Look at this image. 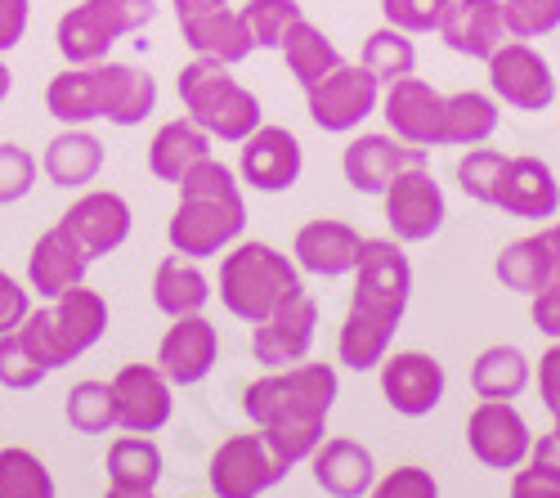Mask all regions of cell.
I'll list each match as a JSON object with an SVG mask.
<instances>
[{
  "mask_svg": "<svg viewBox=\"0 0 560 498\" xmlns=\"http://www.w3.org/2000/svg\"><path fill=\"white\" fill-rule=\"evenodd\" d=\"M337 395H341L337 369L305 364L301 359L292 369H269L265 378H256L243 395V409L273 454L288 467H296V463L314 459V449L323 444Z\"/></svg>",
  "mask_w": 560,
  "mask_h": 498,
  "instance_id": "1",
  "label": "cell"
},
{
  "mask_svg": "<svg viewBox=\"0 0 560 498\" xmlns=\"http://www.w3.org/2000/svg\"><path fill=\"white\" fill-rule=\"evenodd\" d=\"M179 207L166 224V239L179 256L189 260H207L229 252L247 230V202H243V185L224 162L202 158L189 175L179 179Z\"/></svg>",
  "mask_w": 560,
  "mask_h": 498,
  "instance_id": "2",
  "label": "cell"
},
{
  "mask_svg": "<svg viewBox=\"0 0 560 498\" xmlns=\"http://www.w3.org/2000/svg\"><path fill=\"white\" fill-rule=\"evenodd\" d=\"M215 292H220V305L243 324H260L269 314L283 305L288 297L301 292V265L288 260L278 247L269 243H233L220 260V279H215Z\"/></svg>",
  "mask_w": 560,
  "mask_h": 498,
  "instance_id": "3",
  "label": "cell"
},
{
  "mask_svg": "<svg viewBox=\"0 0 560 498\" xmlns=\"http://www.w3.org/2000/svg\"><path fill=\"white\" fill-rule=\"evenodd\" d=\"M104 333H108V301L100 292H90L85 283L55 297V305L27 310V320L19 324L23 346L36 355V364L45 373L81 359L90 346H100Z\"/></svg>",
  "mask_w": 560,
  "mask_h": 498,
  "instance_id": "4",
  "label": "cell"
},
{
  "mask_svg": "<svg viewBox=\"0 0 560 498\" xmlns=\"http://www.w3.org/2000/svg\"><path fill=\"white\" fill-rule=\"evenodd\" d=\"M179 104L211 140L220 144H243L247 135L265 121L260 100L215 59H198L179 68Z\"/></svg>",
  "mask_w": 560,
  "mask_h": 498,
  "instance_id": "5",
  "label": "cell"
},
{
  "mask_svg": "<svg viewBox=\"0 0 560 498\" xmlns=\"http://www.w3.org/2000/svg\"><path fill=\"white\" fill-rule=\"evenodd\" d=\"M153 19H158L153 0H81V5H72L59 19L55 45H59V55L72 68L104 63L108 50H113L121 36L144 32Z\"/></svg>",
  "mask_w": 560,
  "mask_h": 498,
  "instance_id": "6",
  "label": "cell"
},
{
  "mask_svg": "<svg viewBox=\"0 0 560 498\" xmlns=\"http://www.w3.org/2000/svg\"><path fill=\"white\" fill-rule=\"evenodd\" d=\"M408 301H412V265L404 256V243L399 239H363L359 265H354L350 310L399 328Z\"/></svg>",
  "mask_w": 560,
  "mask_h": 498,
  "instance_id": "7",
  "label": "cell"
},
{
  "mask_svg": "<svg viewBox=\"0 0 560 498\" xmlns=\"http://www.w3.org/2000/svg\"><path fill=\"white\" fill-rule=\"evenodd\" d=\"M305 108L318 130L350 135L382 108V81L363 63H337L328 77L305 90Z\"/></svg>",
  "mask_w": 560,
  "mask_h": 498,
  "instance_id": "8",
  "label": "cell"
},
{
  "mask_svg": "<svg viewBox=\"0 0 560 498\" xmlns=\"http://www.w3.org/2000/svg\"><path fill=\"white\" fill-rule=\"evenodd\" d=\"M485 68H489V90L498 104L516 108V113H542L556 104V72L529 40L506 36L485 59Z\"/></svg>",
  "mask_w": 560,
  "mask_h": 498,
  "instance_id": "9",
  "label": "cell"
},
{
  "mask_svg": "<svg viewBox=\"0 0 560 498\" xmlns=\"http://www.w3.org/2000/svg\"><path fill=\"white\" fill-rule=\"evenodd\" d=\"M466 444L489 472H516L534 454V431L511 399H480L466 418Z\"/></svg>",
  "mask_w": 560,
  "mask_h": 498,
  "instance_id": "10",
  "label": "cell"
},
{
  "mask_svg": "<svg viewBox=\"0 0 560 498\" xmlns=\"http://www.w3.org/2000/svg\"><path fill=\"white\" fill-rule=\"evenodd\" d=\"M292 467L265 444V436H229L207 467V480L215 489V498H260L265 489H273Z\"/></svg>",
  "mask_w": 560,
  "mask_h": 498,
  "instance_id": "11",
  "label": "cell"
},
{
  "mask_svg": "<svg viewBox=\"0 0 560 498\" xmlns=\"http://www.w3.org/2000/svg\"><path fill=\"white\" fill-rule=\"evenodd\" d=\"M386 202V224L399 243H431L444 220H448V202H444V189L435 185V175L422 166H408L390 179V189L382 194Z\"/></svg>",
  "mask_w": 560,
  "mask_h": 498,
  "instance_id": "12",
  "label": "cell"
},
{
  "mask_svg": "<svg viewBox=\"0 0 560 498\" xmlns=\"http://www.w3.org/2000/svg\"><path fill=\"white\" fill-rule=\"evenodd\" d=\"M382 117L395 140L412 149H448L444 130V95L422 77H399L382 90Z\"/></svg>",
  "mask_w": 560,
  "mask_h": 498,
  "instance_id": "13",
  "label": "cell"
},
{
  "mask_svg": "<svg viewBox=\"0 0 560 498\" xmlns=\"http://www.w3.org/2000/svg\"><path fill=\"white\" fill-rule=\"evenodd\" d=\"M314 333H318V305L301 288L296 297H288L283 305H278L269 320H260L252 328L256 364H265V369H292V364H301V359L310 355V346H314Z\"/></svg>",
  "mask_w": 560,
  "mask_h": 498,
  "instance_id": "14",
  "label": "cell"
},
{
  "mask_svg": "<svg viewBox=\"0 0 560 498\" xmlns=\"http://www.w3.org/2000/svg\"><path fill=\"white\" fill-rule=\"evenodd\" d=\"M444 364L427 350H395L382 359V395L399 418H427L444 399Z\"/></svg>",
  "mask_w": 560,
  "mask_h": 498,
  "instance_id": "15",
  "label": "cell"
},
{
  "mask_svg": "<svg viewBox=\"0 0 560 498\" xmlns=\"http://www.w3.org/2000/svg\"><path fill=\"white\" fill-rule=\"evenodd\" d=\"M305 171V153H301V140L288 130V126H256L247 140H243V153H238V175L243 185H252L256 194H283L292 189Z\"/></svg>",
  "mask_w": 560,
  "mask_h": 498,
  "instance_id": "16",
  "label": "cell"
},
{
  "mask_svg": "<svg viewBox=\"0 0 560 498\" xmlns=\"http://www.w3.org/2000/svg\"><path fill=\"white\" fill-rule=\"evenodd\" d=\"M422 162H427V149H412V144L395 140V135H354L341 153V175L354 194L382 198L399 171L422 166Z\"/></svg>",
  "mask_w": 560,
  "mask_h": 498,
  "instance_id": "17",
  "label": "cell"
},
{
  "mask_svg": "<svg viewBox=\"0 0 560 498\" xmlns=\"http://www.w3.org/2000/svg\"><path fill=\"white\" fill-rule=\"evenodd\" d=\"M113 399H117V427L130 436H153L171 422V382L158 364H126L113 378Z\"/></svg>",
  "mask_w": 560,
  "mask_h": 498,
  "instance_id": "18",
  "label": "cell"
},
{
  "mask_svg": "<svg viewBox=\"0 0 560 498\" xmlns=\"http://www.w3.org/2000/svg\"><path fill=\"white\" fill-rule=\"evenodd\" d=\"M59 224L81 243V252H85L90 260H100V256L117 252V247L130 239L135 216H130V202H126L121 194H113V189H90V194H81V198L63 211Z\"/></svg>",
  "mask_w": 560,
  "mask_h": 498,
  "instance_id": "19",
  "label": "cell"
},
{
  "mask_svg": "<svg viewBox=\"0 0 560 498\" xmlns=\"http://www.w3.org/2000/svg\"><path fill=\"white\" fill-rule=\"evenodd\" d=\"M220 359V337L215 324L202 320V314H184V320H171L162 346H158V369L166 373L171 386H198Z\"/></svg>",
  "mask_w": 560,
  "mask_h": 498,
  "instance_id": "20",
  "label": "cell"
},
{
  "mask_svg": "<svg viewBox=\"0 0 560 498\" xmlns=\"http://www.w3.org/2000/svg\"><path fill=\"white\" fill-rule=\"evenodd\" d=\"M493 207L521 220H556L560 211V179L542 158H506Z\"/></svg>",
  "mask_w": 560,
  "mask_h": 498,
  "instance_id": "21",
  "label": "cell"
},
{
  "mask_svg": "<svg viewBox=\"0 0 560 498\" xmlns=\"http://www.w3.org/2000/svg\"><path fill=\"white\" fill-rule=\"evenodd\" d=\"M359 230L346 220H310L296 230V243H292V256L305 275L314 279H341V275H354L359 265Z\"/></svg>",
  "mask_w": 560,
  "mask_h": 498,
  "instance_id": "22",
  "label": "cell"
},
{
  "mask_svg": "<svg viewBox=\"0 0 560 498\" xmlns=\"http://www.w3.org/2000/svg\"><path fill=\"white\" fill-rule=\"evenodd\" d=\"M85 269H90V256L81 252V243L63 230V224H55V230H45L27 256V283L36 297L55 301L63 297L68 288L85 283Z\"/></svg>",
  "mask_w": 560,
  "mask_h": 498,
  "instance_id": "23",
  "label": "cell"
},
{
  "mask_svg": "<svg viewBox=\"0 0 560 498\" xmlns=\"http://www.w3.org/2000/svg\"><path fill=\"white\" fill-rule=\"evenodd\" d=\"M440 40L462 59H489L498 45L506 40L502 23V0H453V10L440 27Z\"/></svg>",
  "mask_w": 560,
  "mask_h": 498,
  "instance_id": "24",
  "label": "cell"
},
{
  "mask_svg": "<svg viewBox=\"0 0 560 498\" xmlns=\"http://www.w3.org/2000/svg\"><path fill=\"white\" fill-rule=\"evenodd\" d=\"M158 108V81L135 63H100V121L139 126Z\"/></svg>",
  "mask_w": 560,
  "mask_h": 498,
  "instance_id": "25",
  "label": "cell"
},
{
  "mask_svg": "<svg viewBox=\"0 0 560 498\" xmlns=\"http://www.w3.org/2000/svg\"><path fill=\"white\" fill-rule=\"evenodd\" d=\"M314 480L323 494L332 498H363L372 485H377V463H372V454L359 444V440H323L314 449Z\"/></svg>",
  "mask_w": 560,
  "mask_h": 498,
  "instance_id": "26",
  "label": "cell"
},
{
  "mask_svg": "<svg viewBox=\"0 0 560 498\" xmlns=\"http://www.w3.org/2000/svg\"><path fill=\"white\" fill-rule=\"evenodd\" d=\"M179 36L184 45L198 55V59H215L224 68L233 63H243L252 50H256V40L243 23L238 10H211V14H198V19H179Z\"/></svg>",
  "mask_w": 560,
  "mask_h": 498,
  "instance_id": "27",
  "label": "cell"
},
{
  "mask_svg": "<svg viewBox=\"0 0 560 498\" xmlns=\"http://www.w3.org/2000/svg\"><path fill=\"white\" fill-rule=\"evenodd\" d=\"M45 175H50L55 189H85L90 179L104 171V144L100 135H90L85 126H63L40 158Z\"/></svg>",
  "mask_w": 560,
  "mask_h": 498,
  "instance_id": "28",
  "label": "cell"
},
{
  "mask_svg": "<svg viewBox=\"0 0 560 498\" xmlns=\"http://www.w3.org/2000/svg\"><path fill=\"white\" fill-rule=\"evenodd\" d=\"M202 158H211V135L194 121V117H175L166 121L153 144H149V171L158 179H166V185H179L184 175H189Z\"/></svg>",
  "mask_w": 560,
  "mask_h": 498,
  "instance_id": "29",
  "label": "cell"
},
{
  "mask_svg": "<svg viewBox=\"0 0 560 498\" xmlns=\"http://www.w3.org/2000/svg\"><path fill=\"white\" fill-rule=\"evenodd\" d=\"M211 301V283L198 269V260L189 256H166L153 275V305L166 314V320H184V314H202Z\"/></svg>",
  "mask_w": 560,
  "mask_h": 498,
  "instance_id": "30",
  "label": "cell"
},
{
  "mask_svg": "<svg viewBox=\"0 0 560 498\" xmlns=\"http://www.w3.org/2000/svg\"><path fill=\"white\" fill-rule=\"evenodd\" d=\"M278 55H283V63H288V72H292V81H296L301 90H310L314 81L328 77L337 63H346L341 50L332 45V36L323 32V27H314L310 19H296V23L288 27L283 45H278Z\"/></svg>",
  "mask_w": 560,
  "mask_h": 498,
  "instance_id": "31",
  "label": "cell"
},
{
  "mask_svg": "<svg viewBox=\"0 0 560 498\" xmlns=\"http://www.w3.org/2000/svg\"><path fill=\"white\" fill-rule=\"evenodd\" d=\"M534 382V364L521 346H489L471 364V391L480 399H521Z\"/></svg>",
  "mask_w": 560,
  "mask_h": 498,
  "instance_id": "32",
  "label": "cell"
},
{
  "mask_svg": "<svg viewBox=\"0 0 560 498\" xmlns=\"http://www.w3.org/2000/svg\"><path fill=\"white\" fill-rule=\"evenodd\" d=\"M45 108L63 126L100 121V63H85V68L68 63L59 77H50V85H45Z\"/></svg>",
  "mask_w": 560,
  "mask_h": 498,
  "instance_id": "33",
  "label": "cell"
},
{
  "mask_svg": "<svg viewBox=\"0 0 560 498\" xmlns=\"http://www.w3.org/2000/svg\"><path fill=\"white\" fill-rule=\"evenodd\" d=\"M502 121V108L485 90H457V95H444V130L448 144L457 149H480L493 140V130Z\"/></svg>",
  "mask_w": 560,
  "mask_h": 498,
  "instance_id": "34",
  "label": "cell"
},
{
  "mask_svg": "<svg viewBox=\"0 0 560 498\" xmlns=\"http://www.w3.org/2000/svg\"><path fill=\"white\" fill-rule=\"evenodd\" d=\"M493 269H498V283H502L506 292H521V297H534V292H542V288L556 279L551 252H547L542 234H529V239L506 243Z\"/></svg>",
  "mask_w": 560,
  "mask_h": 498,
  "instance_id": "35",
  "label": "cell"
},
{
  "mask_svg": "<svg viewBox=\"0 0 560 498\" xmlns=\"http://www.w3.org/2000/svg\"><path fill=\"white\" fill-rule=\"evenodd\" d=\"M390 337L395 328L382 324V320H368V314L350 310L346 314V324L337 333V355H341V364L354 369V373H372V369H382V359L390 355Z\"/></svg>",
  "mask_w": 560,
  "mask_h": 498,
  "instance_id": "36",
  "label": "cell"
},
{
  "mask_svg": "<svg viewBox=\"0 0 560 498\" xmlns=\"http://www.w3.org/2000/svg\"><path fill=\"white\" fill-rule=\"evenodd\" d=\"M108 480L117 489H158V480H162V449L149 436H121L108 449Z\"/></svg>",
  "mask_w": 560,
  "mask_h": 498,
  "instance_id": "37",
  "label": "cell"
},
{
  "mask_svg": "<svg viewBox=\"0 0 560 498\" xmlns=\"http://www.w3.org/2000/svg\"><path fill=\"white\" fill-rule=\"evenodd\" d=\"M359 63L377 77L382 85H390V81H399V77H412L417 72V45H412V36L408 32H399V27H377L368 40H363V55H359Z\"/></svg>",
  "mask_w": 560,
  "mask_h": 498,
  "instance_id": "38",
  "label": "cell"
},
{
  "mask_svg": "<svg viewBox=\"0 0 560 498\" xmlns=\"http://www.w3.org/2000/svg\"><path fill=\"white\" fill-rule=\"evenodd\" d=\"M0 498H55V476L32 449H0Z\"/></svg>",
  "mask_w": 560,
  "mask_h": 498,
  "instance_id": "39",
  "label": "cell"
},
{
  "mask_svg": "<svg viewBox=\"0 0 560 498\" xmlns=\"http://www.w3.org/2000/svg\"><path fill=\"white\" fill-rule=\"evenodd\" d=\"M68 422L81 436H104L108 427H117L113 382H77L68 391Z\"/></svg>",
  "mask_w": 560,
  "mask_h": 498,
  "instance_id": "40",
  "label": "cell"
},
{
  "mask_svg": "<svg viewBox=\"0 0 560 498\" xmlns=\"http://www.w3.org/2000/svg\"><path fill=\"white\" fill-rule=\"evenodd\" d=\"M238 14H243V23H247V32L256 40V50H278L283 36H288V27L296 19H305L296 0H247Z\"/></svg>",
  "mask_w": 560,
  "mask_h": 498,
  "instance_id": "41",
  "label": "cell"
},
{
  "mask_svg": "<svg viewBox=\"0 0 560 498\" xmlns=\"http://www.w3.org/2000/svg\"><path fill=\"white\" fill-rule=\"evenodd\" d=\"M502 166H506V153H498V149H485V144L480 149H466V158L457 162V189L471 198V202L493 207Z\"/></svg>",
  "mask_w": 560,
  "mask_h": 498,
  "instance_id": "42",
  "label": "cell"
},
{
  "mask_svg": "<svg viewBox=\"0 0 560 498\" xmlns=\"http://www.w3.org/2000/svg\"><path fill=\"white\" fill-rule=\"evenodd\" d=\"M502 23L511 40H542L560 27V0H502Z\"/></svg>",
  "mask_w": 560,
  "mask_h": 498,
  "instance_id": "43",
  "label": "cell"
},
{
  "mask_svg": "<svg viewBox=\"0 0 560 498\" xmlns=\"http://www.w3.org/2000/svg\"><path fill=\"white\" fill-rule=\"evenodd\" d=\"M453 10V0H382V19L408 36L440 32Z\"/></svg>",
  "mask_w": 560,
  "mask_h": 498,
  "instance_id": "44",
  "label": "cell"
},
{
  "mask_svg": "<svg viewBox=\"0 0 560 498\" xmlns=\"http://www.w3.org/2000/svg\"><path fill=\"white\" fill-rule=\"evenodd\" d=\"M45 382V369L36 364V355L23 346L19 328L14 333H0V386L10 391H32Z\"/></svg>",
  "mask_w": 560,
  "mask_h": 498,
  "instance_id": "45",
  "label": "cell"
},
{
  "mask_svg": "<svg viewBox=\"0 0 560 498\" xmlns=\"http://www.w3.org/2000/svg\"><path fill=\"white\" fill-rule=\"evenodd\" d=\"M36 185V158L19 144H0V207L23 202Z\"/></svg>",
  "mask_w": 560,
  "mask_h": 498,
  "instance_id": "46",
  "label": "cell"
},
{
  "mask_svg": "<svg viewBox=\"0 0 560 498\" xmlns=\"http://www.w3.org/2000/svg\"><path fill=\"white\" fill-rule=\"evenodd\" d=\"M368 498H440V485L427 467H395L386 480L368 489Z\"/></svg>",
  "mask_w": 560,
  "mask_h": 498,
  "instance_id": "47",
  "label": "cell"
},
{
  "mask_svg": "<svg viewBox=\"0 0 560 498\" xmlns=\"http://www.w3.org/2000/svg\"><path fill=\"white\" fill-rule=\"evenodd\" d=\"M511 498H560V467L529 454L525 467H516V480H511Z\"/></svg>",
  "mask_w": 560,
  "mask_h": 498,
  "instance_id": "48",
  "label": "cell"
},
{
  "mask_svg": "<svg viewBox=\"0 0 560 498\" xmlns=\"http://www.w3.org/2000/svg\"><path fill=\"white\" fill-rule=\"evenodd\" d=\"M529 320H534V328L542 337L560 341V279H551L542 292L529 297Z\"/></svg>",
  "mask_w": 560,
  "mask_h": 498,
  "instance_id": "49",
  "label": "cell"
},
{
  "mask_svg": "<svg viewBox=\"0 0 560 498\" xmlns=\"http://www.w3.org/2000/svg\"><path fill=\"white\" fill-rule=\"evenodd\" d=\"M27 310H32V297L23 292V283L0 269V333H14L27 320Z\"/></svg>",
  "mask_w": 560,
  "mask_h": 498,
  "instance_id": "50",
  "label": "cell"
},
{
  "mask_svg": "<svg viewBox=\"0 0 560 498\" xmlns=\"http://www.w3.org/2000/svg\"><path fill=\"white\" fill-rule=\"evenodd\" d=\"M27 19H32V0H0V55H10L27 36Z\"/></svg>",
  "mask_w": 560,
  "mask_h": 498,
  "instance_id": "51",
  "label": "cell"
},
{
  "mask_svg": "<svg viewBox=\"0 0 560 498\" xmlns=\"http://www.w3.org/2000/svg\"><path fill=\"white\" fill-rule=\"evenodd\" d=\"M538 399L556 414L560 409V341H551L538 359Z\"/></svg>",
  "mask_w": 560,
  "mask_h": 498,
  "instance_id": "52",
  "label": "cell"
},
{
  "mask_svg": "<svg viewBox=\"0 0 560 498\" xmlns=\"http://www.w3.org/2000/svg\"><path fill=\"white\" fill-rule=\"evenodd\" d=\"M229 0H175V19H198V14H211V10H224Z\"/></svg>",
  "mask_w": 560,
  "mask_h": 498,
  "instance_id": "53",
  "label": "cell"
},
{
  "mask_svg": "<svg viewBox=\"0 0 560 498\" xmlns=\"http://www.w3.org/2000/svg\"><path fill=\"white\" fill-rule=\"evenodd\" d=\"M542 243H547V252H551V269H556V279H560V220L542 230Z\"/></svg>",
  "mask_w": 560,
  "mask_h": 498,
  "instance_id": "54",
  "label": "cell"
},
{
  "mask_svg": "<svg viewBox=\"0 0 560 498\" xmlns=\"http://www.w3.org/2000/svg\"><path fill=\"white\" fill-rule=\"evenodd\" d=\"M10 85H14V72L5 68V59H0V104L10 100Z\"/></svg>",
  "mask_w": 560,
  "mask_h": 498,
  "instance_id": "55",
  "label": "cell"
},
{
  "mask_svg": "<svg viewBox=\"0 0 560 498\" xmlns=\"http://www.w3.org/2000/svg\"><path fill=\"white\" fill-rule=\"evenodd\" d=\"M104 498H153V489H117V485H113Z\"/></svg>",
  "mask_w": 560,
  "mask_h": 498,
  "instance_id": "56",
  "label": "cell"
},
{
  "mask_svg": "<svg viewBox=\"0 0 560 498\" xmlns=\"http://www.w3.org/2000/svg\"><path fill=\"white\" fill-rule=\"evenodd\" d=\"M547 440H551V449H556V459H560V409L551 414V431H547Z\"/></svg>",
  "mask_w": 560,
  "mask_h": 498,
  "instance_id": "57",
  "label": "cell"
}]
</instances>
